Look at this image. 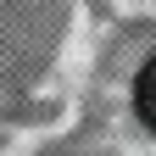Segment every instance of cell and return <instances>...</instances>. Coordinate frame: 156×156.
<instances>
[{"label":"cell","instance_id":"cell-1","mask_svg":"<svg viewBox=\"0 0 156 156\" xmlns=\"http://www.w3.org/2000/svg\"><path fill=\"white\" fill-rule=\"evenodd\" d=\"M89 117L106 156H156V23H128L95 67Z\"/></svg>","mask_w":156,"mask_h":156},{"label":"cell","instance_id":"cell-2","mask_svg":"<svg viewBox=\"0 0 156 156\" xmlns=\"http://www.w3.org/2000/svg\"><path fill=\"white\" fill-rule=\"evenodd\" d=\"M95 6L123 11V17H134V23H156V0H95Z\"/></svg>","mask_w":156,"mask_h":156}]
</instances>
